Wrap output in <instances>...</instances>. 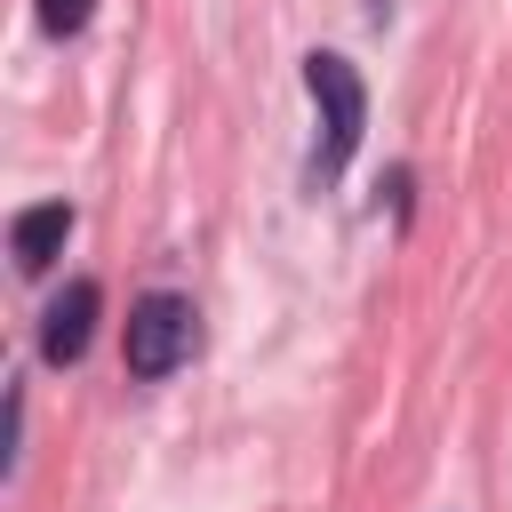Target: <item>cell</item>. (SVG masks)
<instances>
[{
	"instance_id": "obj_1",
	"label": "cell",
	"mask_w": 512,
	"mask_h": 512,
	"mask_svg": "<svg viewBox=\"0 0 512 512\" xmlns=\"http://www.w3.org/2000/svg\"><path fill=\"white\" fill-rule=\"evenodd\" d=\"M304 88L320 104V152H312V176H344L352 152H360V128H368V80L352 56L336 48H312L304 56Z\"/></svg>"
},
{
	"instance_id": "obj_2",
	"label": "cell",
	"mask_w": 512,
	"mask_h": 512,
	"mask_svg": "<svg viewBox=\"0 0 512 512\" xmlns=\"http://www.w3.org/2000/svg\"><path fill=\"white\" fill-rule=\"evenodd\" d=\"M192 344H200V312H192V296H176V288L136 296L128 336H120V360H128V376H136V384H160L168 368H184V360H192Z\"/></svg>"
},
{
	"instance_id": "obj_3",
	"label": "cell",
	"mask_w": 512,
	"mask_h": 512,
	"mask_svg": "<svg viewBox=\"0 0 512 512\" xmlns=\"http://www.w3.org/2000/svg\"><path fill=\"white\" fill-rule=\"evenodd\" d=\"M96 312H104V288L96 280H64V296H48V312H40V360L72 368L88 352V336H96Z\"/></svg>"
},
{
	"instance_id": "obj_4",
	"label": "cell",
	"mask_w": 512,
	"mask_h": 512,
	"mask_svg": "<svg viewBox=\"0 0 512 512\" xmlns=\"http://www.w3.org/2000/svg\"><path fill=\"white\" fill-rule=\"evenodd\" d=\"M64 240H72V200L16 208V224H8V256H16V272H48V264L64 256Z\"/></svg>"
},
{
	"instance_id": "obj_5",
	"label": "cell",
	"mask_w": 512,
	"mask_h": 512,
	"mask_svg": "<svg viewBox=\"0 0 512 512\" xmlns=\"http://www.w3.org/2000/svg\"><path fill=\"white\" fill-rule=\"evenodd\" d=\"M88 16H96V0H40V32H48V40L88 32Z\"/></svg>"
}]
</instances>
